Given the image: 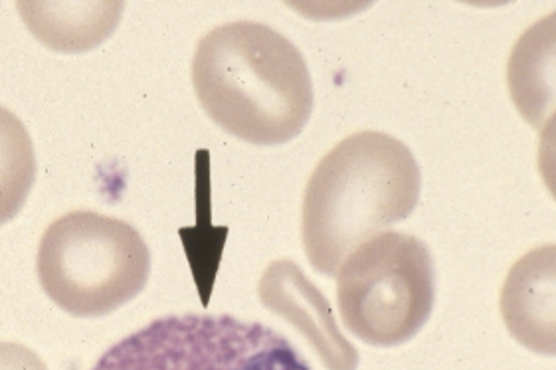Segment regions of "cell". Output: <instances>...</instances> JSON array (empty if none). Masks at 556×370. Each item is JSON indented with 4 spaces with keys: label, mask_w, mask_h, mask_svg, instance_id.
Instances as JSON below:
<instances>
[{
    "label": "cell",
    "mask_w": 556,
    "mask_h": 370,
    "mask_svg": "<svg viewBox=\"0 0 556 370\" xmlns=\"http://www.w3.org/2000/svg\"><path fill=\"white\" fill-rule=\"evenodd\" d=\"M337 305L346 329L372 347H396L432 314L434 261L422 240L384 232L353 250L337 269Z\"/></svg>",
    "instance_id": "cell-4"
},
{
    "label": "cell",
    "mask_w": 556,
    "mask_h": 370,
    "mask_svg": "<svg viewBox=\"0 0 556 370\" xmlns=\"http://www.w3.org/2000/svg\"><path fill=\"white\" fill-rule=\"evenodd\" d=\"M553 21L534 24L529 33L521 36L509 62V86L513 100L527 122L534 127L545 117V105H551L553 95Z\"/></svg>",
    "instance_id": "cell-9"
},
{
    "label": "cell",
    "mask_w": 556,
    "mask_h": 370,
    "mask_svg": "<svg viewBox=\"0 0 556 370\" xmlns=\"http://www.w3.org/2000/svg\"><path fill=\"white\" fill-rule=\"evenodd\" d=\"M91 370H312L286 336L230 315H173L113 345Z\"/></svg>",
    "instance_id": "cell-5"
},
{
    "label": "cell",
    "mask_w": 556,
    "mask_h": 370,
    "mask_svg": "<svg viewBox=\"0 0 556 370\" xmlns=\"http://www.w3.org/2000/svg\"><path fill=\"white\" fill-rule=\"evenodd\" d=\"M18 7L28 28L40 40L64 52H81L100 44L123 12V2H21Z\"/></svg>",
    "instance_id": "cell-8"
},
{
    "label": "cell",
    "mask_w": 556,
    "mask_h": 370,
    "mask_svg": "<svg viewBox=\"0 0 556 370\" xmlns=\"http://www.w3.org/2000/svg\"><path fill=\"white\" fill-rule=\"evenodd\" d=\"M420 184L410 149L390 135L358 131L337 143L303 194L301 238L313 269L331 278L353 250L408 218Z\"/></svg>",
    "instance_id": "cell-2"
},
{
    "label": "cell",
    "mask_w": 556,
    "mask_h": 370,
    "mask_svg": "<svg viewBox=\"0 0 556 370\" xmlns=\"http://www.w3.org/2000/svg\"><path fill=\"white\" fill-rule=\"evenodd\" d=\"M202 110L226 133L257 146L283 145L312 117L313 81L298 46L266 24H224L192 60Z\"/></svg>",
    "instance_id": "cell-1"
},
{
    "label": "cell",
    "mask_w": 556,
    "mask_h": 370,
    "mask_svg": "<svg viewBox=\"0 0 556 370\" xmlns=\"http://www.w3.org/2000/svg\"><path fill=\"white\" fill-rule=\"evenodd\" d=\"M556 247H534L517 259L501 290V317L525 348L555 357Z\"/></svg>",
    "instance_id": "cell-7"
},
{
    "label": "cell",
    "mask_w": 556,
    "mask_h": 370,
    "mask_svg": "<svg viewBox=\"0 0 556 370\" xmlns=\"http://www.w3.org/2000/svg\"><path fill=\"white\" fill-rule=\"evenodd\" d=\"M36 269L46 295L66 314L101 317L146 290L151 254L129 222L76 210L46 228Z\"/></svg>",
    "instance_id": "cell-3"
},
{
    "label": "cell",
    "mask_w": 556,
    "mask_h": 370,
    "mask_svg": "<svg viewBox=\"0 0 556 370\" xmlns=\"http://www.w3.org/2000/svg\"><path fill=\"white\" fill-rule=\"evenodd\" d=\"M34 177L36 157L30 133L14 113L0 107V226L23 210Z\"/></svg>",
    "instance_id": "cell-10"
},
{
    "label": "cell",
    "mask_w": 556,
    "mask_h": 370,
    "mask_svg": "<svg viewBox=\"0 0 556 370\" xmlns=\"http://www.w3.org/2000/svg\"><path fill=\"white\" fill-rule=\"evenodd\" d=\"M0 370H48L33 348L0 341Z\"/></svg>",
    "instance_id": "cell-11"
},
{
    "label": "cell",
    "mask_w": 556,
    "mask_h": 370,
    "mask_svg": "<svg viewBox=\"0 0 556 370\" xmlns=\"http://www.w3.org/2000/svg\"><path fill=\"white\" fill-rule=\"evenodd\" d=\"M257 295L264 307L290 321L309 341L325 369L356 370L358 350L341 333L321 290L291 259H278L264 271Z\"/></svg>",
    "instance_id": "cell-6"
}]
</instances>
